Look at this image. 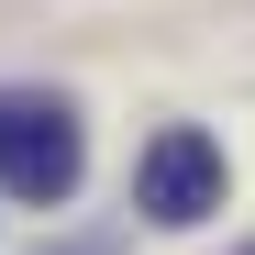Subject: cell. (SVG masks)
Returning a JSON list of instances; mask_svg holds the SVG:
<instances>
[{
  "label": "cell",
  "mask_w": 255,
  "mask_h": 255,
  "mask_svg": "<svg viewBox=\"0 0 255 255\" xmlns=\"http://www.w3.org/2000/svg\"><path fill=\"white\" fill-rule=\"evenodd\" d=\"M222 189H233V166H222V144L200 133V122H166V133L133 155V211L144 222H211V211H222Z\"/></svg>",
  "instance_id": "6da1fadb"
},
{
  "label": "cell",
  "mask_w": 255,
  "mask_h": 255,
  "mask_svg": "<svg viewBox=\"0 0 255 255\" xmlns=\"http://www.w3.org/2000/svg\"><path fill=\"white\" fill-rule=\"evenodd\" d=\"M0 189L11 200H67L78 189V122H67V100H0Z\"/></svg>",
  "instance_id": "7a4b0ae2"
}]
</instances>
